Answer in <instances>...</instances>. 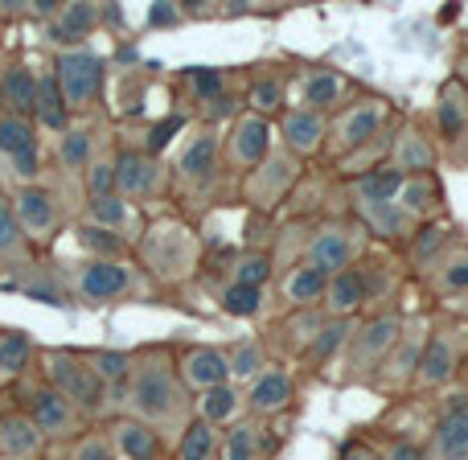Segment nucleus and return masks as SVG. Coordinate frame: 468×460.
<instances>
[{"label": "nucleus", "instance_id": "nucleus-1", "mask_svg": "<svg viewBox=\"0 0 468 460\" xmlns=\"http://www.w3.org/2000/svg\"><path fill=\"white\" fill-rule=\"evenodd\" d=\"M123 412L148 428H181L194 420L189 415V390L177 374V354L169 346H144L136 349V366L123 387Z\"/></svg>", "mask_w": 468, "mask_h": 460}, {"label": "nucleus", "instance_id": "nucleus-2", "mask_svg": "<svg viewBox=\"0 0 468 460\" xmlns=\"http://www.w3.org/2000/svg\"><path fill=\"white\" fill-rule=\"evenodd\" d=\"M136 251H140V263L148 267V275L156 283H169V288L173 283H186L197 272V263H202V242L177 219L148 222Z\"/></svg>", "mask_w": 468, "mask_h": 460}, {"label": "nucleus", "instance_id": "nucleus-3", "mask_svg": "<svg viewBox=\"0 0 468 460\" xmlns=\"http://www.w3.org/2000/svg\"><path fill=\"white\" fill-rule=\"evenodd\" d=\"M37 362H41V379H46V387H54L58 395H62L70 407H79L87 420L112 412V390H107V382L90 370V362L82 358V349H66V346L41 349Z\"/></svg>", "mask_w": 468, "mask_h": 460}, {"label": "nucleus", "instance_id": "nucleus-4", "mask_svg": "<svg viewBox=\"0 0 468 460\" xmlns=\"http://www.w3.org/2000/svg\"><path fill=\"white\" fill-rule=\"evenodd\" d=\"M399 333H403V316L395 313H378V316H366V321H354V333H349L346 349L337 354L341 382H370L378 374V366L387 362V354L395 349Z\"/></svg>", "mask_w": 468, "mask_h": 460}, {"label": "nucleus", "instance_id": "nucleus-5", "mask_svg": "<svg viewBox=\"0 0 468 460\" xmlns=\"http://www.w3.org/2000/svg\"><path fill=\"white\" fill-rule=\"evenodd\" d=\"M218 177H222V140L206 123L186 140L181 156L173 161V186H177V198L186 194L194 202V198H210Z\"/></svg>", "mask_w": 468, "mask_h": 460}, {"label": "nucleus", "instance_id": "nucleus-6", "mask_svg": "<svg viewBox=\"0 0 468 460\" xmlns=\"http://www.w3.org/2000/svg\"><path fill=\"white\" fill-rule=\"evenodd\" d=\"M387 120H390L387 99H354V103H346L337 115H329V136H324V148H329L337 161H346V156L362 153L366 144H374Z\"/></svg>", "mask_w": 468, "mask_h": 460}, {"label": "nucleus", "instance_id": "nucleus-7", "mask_svg": "<svg viewBox=\"0 0 468 460\" xmlns=\"http://www.w3.org/2000/svg\"><path fill=\"white\" fill-rule=\"evenodd\" d=\"M366 251H370V234H366L362 222H324V227L304 242V259H300V263L329 280V275L354 267Z\"/></svg>", "mask_w": 468, "mask_h": 460}, {"label": "nucleus", "instance_id": "nucleus-8", "mask_svg": "<svg viewBox=\"0 0 468 460\" xmlns=\"http://www.w3.org/2000/svg\"><path fill=\"white\" fill-rule=\"evenodd\" d=\"M25 415L33 420V428L41 432V440H79L87 432V415L79 407H70L54 387L37 382V387L25 390Z\"/></svg>", "mask_w": 468, "mask_h": 460}, {"label": "nucleus", "instance_id": "nucleus-9", "mask_svg": "<svg viewBox=\"0 0 468 460\" xmlns=\"http://www.w3.org/2000/svg\"><path fill=\"white\" fill-rule=\"evenodd\" d=\"M296 177H300V161H296V156L271 153L263 165H255L250 173H242V202H247L250 210H259V214L275 210V206L292 194Z\"/></svg>", "mask_w": 468, "mask_h": 460}, {"label": "nucleus", "instance_id": "nucleus-10", "mask_svg": "<svg viewBox=\"0 0 468 460\" xmlns=\"http://www.w3.org/2000/svg\"><path fill=\"white\" fill-rule=\"evenodd\" d=\"M54 79L70 112L90 107L103 91V58L90 54V49H62L54 58Z\"/></svg>", "mask_w": 468, "mask_h": 460}, {"label": "nucleus", "instance_id": "nucleus-11", "mask_svg": "<svg viewBox=\"0 0 468 460\" xmlns=\"http://www.w3.org/2000/svg\"><path fill=\"white\" fill-rule=\"evenodd\" d=\"M267 156H271V120L239 112L230 120L227 136H222V165L234 173H250Z\"/></svg>", "mask_w": 468, "mask_h": 460}, {"label": "nucleus", "instance_id": "nucleus-12", "mask_svg": "<svg viewBox=\"0 0 468 460\" xmlns=\"http://www.w3.org/2000/svg\"><path fill=\"white\" fill-rule=\"evenodd\" d=\"M70 292L82 305H115L132 292V267L123 259H82Z\"/></svg>", "mask_w": 468, "mask_h": 460}, {"label": "nucleus", "instance_id": "nucleus-13", "mask_svg": "<svg viewBox=\"0 0 468 460\" xmlns=\"http://www.w3.org/2000/svg\"><path fill=\"white\" fill-rule=\"evenodd\" d=\"M13 202V214H16V227H21L25 239H54L58 227H62V202H58V194L49 186H21L16 189V198H8Z\"/></svg>", "mask_w": 468, "mask_h": 460}, {"label": "nucleus", "instance_id": "nucleus-14", "mask_svg": "<svg viewBox=\"0 0 468 460\" xmlns=\"http://www.w3.org/2000/svg\"><path fill=\"white\" fill-rule=\"evenodd\" d=\"M165 189V165L161 156H148L144 148H120L115 153V194L123 202H144Z\"/></svg>", "mask_w": 468, "mask_h": 460}, {"label": "nucleus", "instance_id": "nucleus-15", "mask_svg": "<svg viewBox=\"0 0 468 460\" xmlns=\"http://www.w3.org/2000/svg\"><path fill=\"white\" fill-rule=\"evenodd\" d=\"M0 156H8L16 177H25L33 186V177L41 173V144H37V123L25 115L5 112L0 115Z\"/></svg>", "mask_w": 468, "mask_h": 460}, {"label": "nucleus", "instance_id": "nucleus-16", "mask_svg": "<svg viewBox=\"0 0 468 460\" xmlns=\"http://www.w3.org/2000/svg\"><path fill=\"white\" fill-rule=\"evenodd\" d=\"M456 362H461V341H456L452 329H440L423 341V354H420V366H415V387L423 390H436L444 387L448 379L456 374Z\"/></svg>", "mask_w": 468, "mask_h": 460}, {"label": "nucleus", "instance_id": "nucleus-17", "mask_svg": "<svg viewBox=\"0 0 468 460\" xmlns=\"http://www.w3.org/2000/svg\"><path fill=\"white\" fill-rule=\"evenodd\" d=\"M349 91H354V82H349L346 74L329 70V66H313V70H304V79H300V107L316 112V115H337L341 107H346Z\"/></svg>", "mask_w": 468, "mask_h": 460}, {"label": "nucleus", "instance_id": "nucleus-18", "mask_svg": "<svg viewBox=\"0 0 468 460\" xmlns=\"http://www.w3.org/2000/svg\"><path fill=\"white\" fill-rule=\"evenodd\" d=\"M324 136H329V115L304 112V107H288L280 115V140L288 156H316L324 148Z\"/></svg>", "mask_w": 468, "mask_h": 460}, {"label": "nucleus", "instance_id": "nucleus-19", "mask_svg": "<svg viewBox=\"0 0 468 460\" xmlns=\"http://www.w3.org/2000/svg\"><path fill=\"white\" fill-rule=\"evenodd\" d=\"M177 374L186 382V390H210V387H227L230 370H227V354L218 346H186L177 354Z\"/></svg>", "mask_w": 468, "mask_h": 460}, {"label": "nucleus", "instance_id": "nucleus-20", "mask_svg": "<svg viewBox=\"0 0 468 460\" xmlns=\"http://www.w3.org/2000/svg\"><path fill=\"white\" fill-rule=\"evenodd\" d=\"M292 399H296L292 374L283 370V366H267V370L247 387V399H242V403H247L250 420H263V415H280L283 407H292Z\"/></svg>", "mask_w": 468, "mask_h": 460}, {"label": "nucleus", "instance_id": "nucleus-21", "mask_svg": "<svg viewBox=\"0 0 468 460\" xmlns=\"http://www.w3.org/2000/svg\"><path fill=\"white\" fill-rule=\"evenodd\" d=\"M423 456L428 460H468V399H456V403L440 415Z\"/></svg>", "mask_w": 468, "mask_h": 460}, {"label": "nucleus", "instance_id": "nucleus-22", "mask_svg": "<svg viewBox=\"0 0 468 460\" xmlns=\"http://www.w3.org/2000/svg\"><path fill=\"white\" fill-rule=\"evenodd\" d=\"M107 440H112L115 456H123V460H156L161 456V432L140 423V420H132V415H115V420L107 423Z\"/></svg>", "mask_w": 468, "mask_h": 460}, {"label": "nucleus", "instance_id": "nucleus-23", "mask_svg": "<svg viewBox=\"0 0 468 460\" xmlns=\"http://www.w3.org/2000/svg\"><path fill=\"white\" fill-rule=\"evenodd\" d=\"M46 440L33 428V420L21 412V407H8L0 412V456L5 460H37Z\"/></svg>", "mask_w": 468, "mask_h": 460}, {"label": "nucleus", "instance_id": "nucleus-24", "mask_svg": "<svg viewBox=\"0 0 468 460\" xmlns=\"http://www.w3.org/2000/svg\"><path fill=\"white\" fill-rule=\"evenodd\" d=\"M99 29V5H58V13L49 16V41L62 49H82V37Z\"/></svg>", "mask_w": 468, "mask_h": 460}, {"label": "nucleus", "instance_id": "nucleus-25", "mask_svg": "<svg viewBox=\"0 0 468 460\" xmlns=\"http://www.w3.org/2000/svg\"><path fill=\"white\" fill-rule=\"evenodd\" d=\"M431 165H436V148L428 144L420 128H403L395 140H390V165L399 177H428Z\"/></svg>", "mask_w": 468, "mask_h": 460}, {"label": "nucleus", "instance_id": "nucleus-26", "mask_svg": "<svg viewBox=\"0 0 468 460\" xmlns=\"http://www.w3.org/2000/svg\"><path fill=\"white\" fill-rule=\"evenodd\" d=\"M366 305H370V300H366V283H362V275H357V267H346V272L329 275L324 300H321L324 316H346V321H354Z\"/></svg>", "mask_w": 468, "mask_h": 460}, {"label": "nucleus", "instance_id": "nucleus-27", "mask_svg": "<svg viewBox=\"0 0 468 460\" xmlns=\"http://www.w3.org/2000/svg\"><path fill=\"white\" fill-rule=\"evenodd\" d=\"M349 333H354V321H346V316H324L321 321V329L313 333V341L304 346V366L308 370H321V366H329V362H337V354L346 349V341H349Z\"/></svg>", "mask_w": 468, "mask_h": 460}, {"label": "nucleus", "instance_id": "nucleus-28", "mask_svg": "<svg viewBox=\"0 0 468 460\" xmlns=\"http://www.w3.org/2000/svg\"><path fill=\"white\" fill-rule=\"evenodd\" d=\"M82 358H87L90 370L107 382V390H112V407L123 403V387H128V379H132L136 354H132V349H82Z\"/></svg>", "mask_w": 468, "mask_h": 460}, {"label": "nucleus", "instance_id": "nucleus-29", "mask_svg": "<svg viewBox=\"0 0 468 460\" xmlns=\"http://www.w3.org/2000/svg\"><path fill=\"white\" fill-rule=\"evenodd\" d=\"M357 222L366 227V234H378L382 242H403L415 230V219L399 210L395 202H378V206L357 202Z\"/></svg>", "mask_w": 468, "mask_h": 460}, {"label": "nucleus", "instance_id": "nucleus-30", "mask_svg": "<svg viewBox=\"0 0 468 460\" xmlns=\"http://www.w3.org/2000/svg\"><path fill=\"white\" fill-rule=\"evenodd\" d=\"M242 412V390L227 382V387H210L194 399V420L210 423V428H227V423L239 420Z\"/></svg>", "mask_w": 468, "mask_h": 460}, {"label": "nucleus", "instance_id": "nucleus-31", "mask_svg": "<svg viewBox=\"0 0 468 460\" xmlns=\"http://www.w3.org/2000/svg\"><path fill=\"white\" fill-rule=\"evenodd\" d=\"M324 275L321 272H313V267H304V263H296V267H288V272L280 275V296L288 300V308H316L324 300Z\"/></svg>", "mask_w": 468, "mask_h": 460}, {"label": "nucleus", "instance_id": "nucleus-32", "mask_svg": "<svg viewBox=\"0 0 468 460\" xmlns=\"http://www.w3.org/2000/svg\"><path fill=\"white\" fill-rule=\"evenodd\" d=\"M33 354H37V346L25 329H0V390L29 370Z\"/></svg>", "mask_w": 468, "mask_h": 460}, {"label": "nucleus", "instance_id": "nucleus-33", "mask_svg": "<svg viewBox=\"0 0 468 460\" xmlns=\"http://www.w3.org/2000/svg\"><path fill=\"white\" fill-rule=\"evenodd\" d=\"M283 99H288V82H283V74L259 70V74H250L247 99H242V103H247L250 115H263V120H271V115L283 112Z\"/></svg>", "mask_w": 468, "mask_h": 460}, {"label": "nucleus", "instance_id": "nucleus-34", "mask_svg": "<svg viewBox=\"0 0 468 460\" xmlns=\"http://www.w3.org/2000/svg\"><path fill=\"white\" fill-rule=\"evenodd\" d=\"M222 354H227V370H230V382H234V387H250V382H255L259 374L271 366V362H267L263 341H259V337L234 341V346H227Z\"/></svg>", "mask_w": 468, "mask_h": 460}, {"label": "nucleus", "instance_id": "nucleus-35", "mask_svg": "<svg viewBox=\"0 0 468 460\" xmlns=\"http://www.w3.org/2000/svg\"><path fill=\"white\" fill-rule=\"evenodd\" d=\"M0 87H5V107L8 112L33 120V107H37V74H33L29 66L13 62L5 74H0Z\"/></svg>", "mask_w": 468, "mask_h": 460}, {"label": "nucleus", "instance_id": "nucleus-36", "mask_svg": "<svg viewBox=\"0 0 468 460\" xmlns=\"http://www.w3.org/2000/svg\"><path fill=\"white\" fill-rule=\"evenodd\" d=\"M218 453H222V460H263L267 448H263V428H259V420H234L230 432L218 440Z\"/></svg>", "mask_w": 468, "mask_h": 460}, {"label": "nucleus", "instance_id": "nucleus-37", "mask_svg": "<svg viewBox=\"0 0 468 460\" xmlns=\"http://www.w3.org/2000/svg\"><path fill=\"white\" fill-rule=\"evenodd\" d=\"M33 123H37V128H49V132H66V128H70V107H66V99H62V91H58L54 74L37 79V107H33Z\"/></svg>", "mask_w": 468, "mask_h": 460}, {"label": "nucleus", "instance_id": "nucleus-38", "mask_svg": "<svg viewBox=\"0 0 468 460\" xmlns=\"http://www.w3.org/2000/svg\"><path fill=\"white\" fill-rule=\"evenodd\" d=\"M436 123H440V136H448V140H456L468 128V91H464L461 79L448 82V87L440 91Z\"/></svg>", "mask_w": 468, "mask_h": 460}, {"label": "nucleus", "instance_id": "nucleus-39", "mask_svg": "<svg viewBox=\"0 0 468 460\" xmlns=\"http://www.w3.org/2000/svg\"><path fill=\"white\" fill-rule=\"evenodd\" d=\"M90 161H95V132L70 123V128L62 132V140H58V165H62L66 173H74V177H82Z\"/></svg>", "mask_w": 468, "mask_h": 460}, {"label": "nucleus", "instance_id": "nucleus-40", "mask_svg": "<svg viewBox=\"0 0 468 460\" xmlns=\"http://www.w3.org/2000/svg\"><path fill=\"white\" fill-rule=\"evenodd\" d=\"M354 267L366 283V300H387L390 296V288H395V263H390L387 251H366Z\"/></svg>", "mask_w": 468, "mask_h": 460}, {"label": "nucleus", "instance_id": "nucleus-41", "mask_svg": "<svg viewBox=\"0 0 468 460\" xmlns=\"http://www.w3.org/2000/svg\"><path fill=\"white\" fill-rule=\"evenodd\" d=\"M354 198L366 206H378V202H395L399 189H403V177L395 169H366L354 177Z\"/></svg>", "mask_w": 468, "mask_h": 460}, {"label": "nucleus", "instance_id": "nucleus-42", "mask_svg": "<svg viewBox=\"0 0 468 460\" xmlns=\"http://www.w3.org/2000/svg\"><path fill=\"white\" fill-rule=\"evenodd\" d=\"M395 206L403 214H411V219H428V214L440 206L436 177H431V173H428V177H403V189H399Z\"/></svg>", "mask_w": 468, "mask_h": 460}, {"label": "nucleus", "instance_id": "nucleus-43", "mask_svg": "<svg viewBox=\"0 0 468 460\" xmlns=\"http://www.w3.org/2000/svg\"><path fill=\"white\" fill-rule=\"evenodd\" d=\"M218 440H222L218 428H210V423H202V420H189L177 440V456L173 460H214Z\"/></svg>", "mask_w": 468, "mask_h": 460}, {"label": "nucleus", "instance_id": "nucleus-44", "mask_svg": "<svg viewBox=\"0 0 468 460\" xmlns=\"http://www.w3.org/2000/svg\"><path fill=\"white\" fill-rule=\"evenodd\" d=\"M263 288H247V283H222L218 288V308L239 321H255L263 313Z\"/></svg>", "mask_w": 468, "mask_h": 460}, {"label": "nucleus", "instance_id": "nucleus-45", "mask_svg": "<svg viewBox=\"0 0 468 460\" xmlns=\"http://www.w3.org/2000/svg\"><path fill=\"white\" fill-rule=\"evenodd\" d=\"M181 82H186L189 95L206 107H210L214 99L227 95V70H214V66H186V70H181Z\"/></svg>", "mask_w": 468, "mask_h": 460}, {"label": "nucleus", "instance_id": "nucleus-46", "mask_svg": "<svg viewBox=\"0 0 468 460\" xmlns=\"http://www.w3.org/2000/svg\"><path fill=\"white\" fill-rule=\"evenodd\" d=\"M87 222H90V227H103V230L123 234V230H128V222H132V206L123 202L120 194L90 198V202H87Z\"/></svg>", "mask_w": 468, "mask_h": 460}, {"label": "nucleus", "instance_id": "nucleus-47", "mask_svg": "<svg viewBox=\"0 0 468 460\" xmlns=\"http://www.w3.org/2000/svg\"><path fill=\"white\" fill-rule=\"evenodd\" d=\"M79 247L87 251V259H128V239L103 227H79Z\"/></svg>", "mask_w": 468, "mask_h": 460}, {"label": "nucleus", "instance_id": "nucleus-48", "mask_svg": "<svg viewBox=\"0 0 468 460\" xmlns=\"http://www.w3.org/2000/svg\"><path fill=\"white\" fill-rule=\"evenodd\" d=\"M275 263L271 255H263V251H247V255L234 259L230 267V283H247V288H263L267 280H271Z\"/></svg>", "mask_w": 468, "mask_h": 460}, {"label": "nucleus", "instance_id": "nucleus-49", "mask_svg": "<svg viewBox=\"0 0 468 460\" xmlns=\"http://www.w3.org/2000/svg\"><path fill=\"white\" fill-rule=\"evenodd\" d=\"M87 198H112L115 194V153H99L82 173Z\"/></svg>", "mask_w": 468, "mask_h": 460}, {"label": "nucleus", "instance_id": "nucleus-50", "mask_svg": "<svg viewBox=\"0 0 468 460\" xmlns=\"http://www.w3.org/2000/svg\"><path fill=\"white\" fill-rule=\"evenodd\" d=\"M70 460H120L107 440V432H82L79 440H70Z\"/></svg>", "mask_w": 468, "mask_h": 460}, {"label": "nucleus", "instance_id": "nucleus-51", "mask_svg": "<svg viewBox=\"0 0 468 460\" xmlns=\"http://www.w3.org/2000/svg\"><path fill=\"white\" fill-rule=\"evenodd\" d=\"M436 288L440 292H468V255L436 259Z\"/></svg>", "mask_w": 468, "mask_h": 460}, {"label": "nucleus", "instance_id": "nucleus-52", "mask_svg": "<svg viewBox=\"0 0 468 460\" xmlns=\"http://www.w3.org/2000/svg\"><path fill=\"white\" fill-rule=\"evenodd\" d=\"M0 255H25V234L16 227L13 202L0 194Z\"/></svg>", "mask_w": 468, "mask_h": 460}, {"label": "nucleus", "instance_id": "nucleus-53", "mask_svg": "<svg viewBox=\"0 0 468 460\" xmlns=\"http://www.w3.org/2000/svg\"><path fill=\"white\" fill-rule=\"evenodd\" d=\"M181 128H186V115H169V120H161L153 132H148V144H144V153H148V156H161V148L169 144V140L177 136Z\"/></svg>", "mask_w": 468, "mask_h": 460}, {"label": "nucleus", "instance_id": "nucleus-54", "mask_svg": "<svg viewBox=\"0 0 468 460\" xmlns=\"http://www.w3.org/2000/svg\"><path fill=\"white\" fill-rule=\"evenodd\" d=\"M411 239H415V251H411L415 263H431V255L440 251V242H444L448 234H444V227H423L420 234H411Z\"/></svg>", "mask_w": 468, "mask_h": 460}, {"label": "nucleus", "instance_id": "nucleus-55", "mask_svg": "<svg viewBox=\"0 0 468 460\" xmlns=\"http://www.w3.org/2000/svg\"><path fill=\"white\" fill-rule=\"evenodd\" d=\"M378 460H428V456H423V444H415V440H390L378 453Z\"/></svg>", "mask_w": 468, "mask_h": 460}, {"label": "nucleus", "instance_id": "nucleus-56", "mask_svg": "<svg viewBox=\"0 0 468 460\" xmlns=\"http://www.w3.org/2000/svg\"><path fill=\"white\" fill-rule=\"evenodd\" d=\"M181 8L177 5H153L148 8V29H161V25H177L181 21Z\"/></svg>", "mask_w": 468, "mask_h": 460}, {"label": "nucleus", "instance_id": "nucleus-57", "mask_svg": "<svg viewBox=\"0 0 468 460\" xmlns=\"http://www.w3.org/2000/svg\"><path fill=\"white\" fill-rule=\"evenodd\" d=\"M337 460H378V453H374L370 444H362V440H354V444L341 448V456H337Z\"/></svg>", "mask_w": 468, "mask_h": 460}, {"label": "nucleus", "instance_id": "nucleus-58", "mask_svg": "<svg viewBox=\"0 0 468 460\" xmlns=\"http://www.w3.org/2000/svg\"><path fill=\"white\" fill-rule=\"evenodd\" d=\"M8 112V107H5V87H0V115H5Z\"/></svg>", "mask_w": 468, "mask_h": 460}, {"label": "nucleus", "instance_id": "nucleus-59", "mask_svg": "<svg viewBox=\"0 0 468 460\" xmlns=\"http://www.w3.org/2000/svg\"><path fill=\"white\" fill-rule=\"evenodd\" d=\"M461 79H468V58H464V62H461Z\"/></svg>", "mask_w": 468, "mask_h": 460}, {"label": "nucleus", "instance_id": "nucleus-60", "mask_svg": "<svg viewBox=\"0 0 468 460\" xmlns=\"http://www.w3.org/2000/svg\"><path fill=\"white\" fill-rule=\"evenodd\" d=\"M0 460H5V456H0Z\"/></svg>", "mask_w": 468, "mask_h": 460}]
</instances>
